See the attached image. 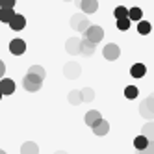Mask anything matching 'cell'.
I'll list each match as a JSON object with an SVG mask.
<instances>
[{
  "label": "cell",
  "mask_w": 154,
  "mask_h": 154,
  "mask_svg": "<svg viewBox=\"0 0 154 154\" xmlns=\"http://www.w3.org/2000/svg\"><path fill=\"white\" fill-rule=\"evenodd\" d=\"M23 85H24V89L30 91V93H35L41 89V85H43V78H39L37 74L34 72H26V76L23 78Z\"/></svg>",
  "instance_id": "cell-1"
},
{
  "label": "cell",
  "mask_w": 154,
  "mask_h": 154,
  "mask_svg": "<svg viewBox=\"0 0 154 154\" xmlns=\"http://www.w3.org/2000/svg\"><path fill=\"white\" fill-rule=\"evenodd\" d=\"M84 37L97 45V43H100L104 39V30L100 26H97V24H89L85 28V32H84Z\"/></svg>",
  "instance_id": "cell-2"
},
{
  "label": "cell",
  "mask_w": 154,
  "mask_h": 154,
  "mask_svg": "<svg viewBox=\"0 0 154 154\" xmlns=\"http://www.w3.org/2000/svg\"><path fill=\"white\" fill-rule=\"evenodd\" d=\"M139 113H141V117H145L149 121L154 119V97L152 95L139 104Z\"/></svg>",
  "instance_id": "cell-3"
},
{
  "label": "cell",
  "mask_w": 154,
  "mask_h": 154,
  "mask_svg": "<svg viewBox=\"0 0 154 154\" xmlns=\"http://www.w3.org/2000/svg\"><path fill=\"white\" fill-rule=\"evenodd\" d=\"M91 23L87 20V17H85V13H76V15H72L71 17V26L74 28V30H78V32H85V28L89 26Z\"/></svg>",
  "instance_id": "cell-4"
},
{
  "label": "cell",
  "mask_w": 154,
  "mask_h": 154,
  "mask_svg": "<svg viewBox=\"0 0 154 154\" xmlns=\"http://www.w3.org/2000/svg\"><path fill=\"white\" fill-rule=\"evenodd\" d=\"M9 52H11L13 56H23V54L26 52V43H24V39L15 37V39L9 41Z\"/></svg>",
  "instance_id": "cell-5"
},
{
  "label": "cell",
  "mask_w": 154,
  "mask_h": 154,
  "mask_svg": "<svg viewBox=\"0 0 154 154\" xmlns=\"http://www.w3.org/2000/svg\"><path fill=\"white\" fill-rule=\"evenodd\" d=\"M80 72H82V69H80V65L76 63V61H71V63H67V65L63 67V74L67 76V78H71V80L78 78Z\"/></svg>",
  "instance_id": "cell-6"
},
{
  "label": "cell",
  "mask_w": 154,
  "mask_h": 154,
  "mask_svg": "<svg viewBox=\"0 0 154 154\" xmlns=\"http://www.w3.org/2000/svg\"><path fill=\"white\" fill-rule=\"evenodd\" d=\"M95 48H97V45H95V43H91L89 39H85V37L80 39V54H82V56H85V58L93 56Z\"/></svg>",
  "instance_id": "cell-7"
},
{
  "label": "cell",
  "mask_w": 154,
  "mask_h": 154,
  "mask_svg": "<svg viewBox=\"0 0 154 154\" xmlns=\"http://www.w3.org/2000/svg\"><path fill=\"white\" fill-rule=\"evenodd\" d=\"M102 54H104V58H106V60L113 61V60H117V58L121 56V48H119L117 45H113V43H109V45H106V47H104Z\"/></svg>",
  "instance_id": "cell-8"
},
{
  "label": "cell",
  "mask_w": 154,
  "mask_h": 154,
  "mask_svg": "<svg viewBox=\"0 0 154 154\" xmlns=\"http://www.w3.org/2000/svg\"><path fill=\"white\" fill-rule=\"evenodd\" d=\"M8 24H9V28H11V30H15V32H20V30H24V26H26V19H24V15H19V13H15Z\"/></svg>",
  "instance_id": "cell-9"
},
{
  "label": "cell",
  "mask_w": 154,
  "mask_h": 154,
  "mask_svg": "<svg viewBox=\"0 0 154 154\" xmlns=\"http://www.w3.org/2000/svg\"><path fill=\"white\" fill-rule=\"evenodd\" d=\"M15 91V82L11 78H0V93L2 95H11Z\"/></svg>",
  "instance_id": "cell-10"
},
{
  "label": "cell",
  "mask_w": 154,
  "mask_h": 154,
  "mask_svg": "<svg viewBox=\"0 0 154 154\" xmlns=\"http://www.w3.org/2000/svg\"><path fill=\"white\" fill-rule=\"evenodd\" d=\"M78 8L82 9V13H95L98 9V2L97 0H80Z\"/></svg>",
  "instance_id": "cell-11"
},
{
  "label": "cell",
  "mask_w": 154,
  "mask_h": 154,
  "mask_svg": "<svg viewBox=\"0 0 154 154\" xmlns=\"http://www.w3.org/2000/svg\"><path fill=\"white\" fill-rule=\"evenodd\" d=\"M91 128L95 132V136H106L108 132H109V123H108V121H104V119H100V121H97Z\"/></svg>",
  "instance_id": "cell-12"
},
{
  "label": "cell",
  "mask_w": 154,
  "mask_h": 154,
  "mask_svg": "<svg viewBox=\"0 0 154 154\" xmlns=\"http://www.w3.org/2000/svg\"><path fill=\"white\" fill-rule=\"evenodd\" d=\"M65 50L69 54H80V39L78 37H69L65 43Z\"/></svg>",
  "instance_id": "cell-13"
},
{
  "label": "cell",
  "mask_w": 154,
  "mask_h": 154,
  "mask_svg": "<svg viewBox=\"0 0 154 154\" xmlns=\"http://www.w3.org/2000/svg\"><path fill=\"white\" fill-rule=\"evenodd\" d=\"M20 154H39L37 143H34V141H26V143H23V147H20Z\"/></svg>",
  "instance_id": "cell-14"
},
{
  "label": "cell",
  "mask_w": 154,
  "mask_h": 154,
  "mask_svg": "<svg viewBox=\"0 0 154 154\" xmlns=\"http://www.w3.org/2000/svg\"><path fill=\"white\" fill-rule=\"evenodd\" d=\"M130 74L134 76V78H143V76L147 74V67L143 63H134L132 69H130Z\"/></svg>",
  "instance_id": "cell-15"
},
{
  "label": "cell",
  "mask_w": 154,
  "mask_h": 154,
  "mask_svg": "<svg viewBox=\"0 0 154 154\" xmlns=\"http://www.w3.org/2000/svg\"><path fill=\"white\" fill-rule=\"evenodd\" d=\"M100 119H102L100 112H98V109H91V112L85 113V125H87V126H93L97 121H100Z\"/></svg>",
  "instance_id": "cell-16"
},
{
  "label": "cell",
  "mask_w": 154,
  "mask_h": 154,
  "mask_svg": "<svg viewBox=\"0 0 154 154\" xmlns=\"http://www.w3.org/2000/svg\"><path fill=\"white\" fill-rule=\"evenodd\" d=\"M13 15H15L13 8H0V20H2V23H9Z\"/></svg>",
  "instance_id": "cell-17"
},
{
  "label": "cell",
  "mask_w": 154,
  "mask_h": 154,
  "mask_svg": "<svg viewBox=\"0 0 154 154\" xmlns=\"http://www.w3.org/2000/svg\"><path fill=\"white\" fill-rule=\"evenodd\" d=\"M141 134L145 136L149 141H154V123H152V121H150V123H147L145 126L141 128Z\"/></svg>",
  "instance_id": "cell-18"
},
{
  "label": "cell",
  "mask_w": 154,
  "mask_h": 154,
  "mask_svg": "<svg viewBox=\"0 0 154 154\" xmlns=\"http://www.w3.org/2000/svg\"><path fill=\"white\" fill-rule=\"evenodd\" d=\"M80 95H82V102H91L93 98H95V91L91 89V87H85V89H82Z\"/></svg>",
  "instance_id": "cell-19"
},
{
  "label": "cell",
  "mask_w": 154,
  "mask_h": 154,
  "mask_svg": "<svg viewBox=\"0 0 154 154\" xmlns=\"http://www.w3.org/2000/svg\"><path fill=\"white\" fill-rule=\"evenodd\" d=\"M67 98H69V102H71L72 106H78V104L82 102V95H80V91H76V89H74V91H71Z\"/></svg>",
  "instance_id": "cell-20"
},
{
  "label": "cell",
  "mask_w": 154,
  "mask_h": 154,
  "mask_svg": "<svg viewBox=\"0 0 154 154\" xmlns=\"http://www.w3.org/2000/svg\"><path fill=\"white\" fill-rule=\"evenodd\" d=\"M147 145H149V139H147L145 136H143V134H141V136H137V137L134 139V147H136V150H139V149H145Z\"/></svg>",
  "instance_id": "cell-21"
},
{
  "label": "cell",
  "mask_w": 154,
  "mask_h": 154,
  "mask_svg": "<svg viewBox=\"0 0 154 154\" xmlns=\"http://www.w3.org/2000/svg\"><path fill=\"white\" fill-rule=\"evenodd\" d=\"M137 32H139L141 35H147V34H150V23H147V20H141V19H139Z\"/></svg>",
  "instance_id": "cell-22"
},
{
  "label": "cell",
  "mask_w": 154,
  "mask_h": 154,
  "mask_svg": "<svg viewBox=\"0 0 154 154\" xmlns=\"http://www.w3.org/2000/svg\"><path fill=\"white\" fill-rule=\"evenodd\" d=\"M28 72H34V74H37L39 78H43L45 80V76H47V72H45V69L41 67V65H32V67L28 69Z\"/></svg>",
  "instance_id": "cell-23"
},
{
  "label": "cell",
  "mask_w": 154,
  "mask_h": 154,
  "mask_svg": "<svg viewBox=\"0 0 154 154\" xmlns=\"http://www.w3.org/2000/svg\"><path fill=\"white\" fill-rule=\"evenodd\" d=\"M117 28H119L121 32L128 30V28H130V19H128V17H121V19H117Z\"/></svg>",
  "instance_id": "cell-24"
},
{
  "label": "cell",
  "mask_w": 154,
  "mask_h": 154,
  "mask_svg": "<svg viewBox=\"0 0 154 154\" xmlns=\"http://www.w3.org/2000/svg\"><path fill=\"white\" fill-rule=\"evenodd\" d=\"M125 97L128 98V100L136 98V97H137V87H136V85H128L126 89H125Z\"/></svg>",
  "instance_id": "cell-25"
},
{
  "label": "cell",
  "mask_w": 154,
  "mask_h": 154,
  "mask_svg": "<svg viewBox=\"0 0 154 154\" xmlns=\"http://www.w3.org/2000/svg\"><path fill=\"white\" fill-rule=\"evenodd\" d=\"M128 19L130 20H139L141 19V9L139 8H130L128 9Z\"/></svg>",
  "instance_id": "cell-26"
},
{
  "label": "cell",
  "mask_w": 154,
  "mask_h": 154,
  "mask_svg": "<svg viewBox=\"0 0 154 154\" xmlns=\"http://www.w3.org/2000/svg\"><path fill=\"white\" fill-rule=\"evenodd\" d=\"M113 15H115V19L128 17V8H125V6H117V8H115V11H113Z\"/></svg>",
  "instance_id": "cell-27"
},
{
  "label": "cell",
  "mask_w": 154,
  "mask_h": 154,
  "mask_svg": "<svg viewBox=\"0 0 154 154\" xmlns=\"http://www.w3.org/2000/svg\"><path fill=\"white\" fill-rule=\"evenodd\" d=\"M136 154H154V141H149V145L145 149L136 150Z\"/></svg>",
  "instance_id": "cell-28"
},
{
  "label": "cell",
  "mask_w": 154,
  "mask_h": 154,
  "mask_svg": "<svg viewBox=\"0 0 154 154\" xmlns=\"http://www.w3.org/2000/svg\"><path fill=\"white\" fill-rule=\"evenodd\" d=\"M17 0H0V8H15Z\"/></svg>",
  "instance_id": "cell-29"
},
{
  "label": "cell",
  "mask_w": 154,
  "mask_h": 154,
  "mask_svg": "<svg viewBox=\"0 0 154 154\" xmlns=\"http://www.w3.org/2000/svg\"><path fill=\"white\" fill-rule=\"evenodd\" d=\"M4 72H6V65H4V61L0 60V78L4 76Z\"/></svg>",
  "instance_id": "cell-30"
},
{
  "label": "cell",
  "mask_w": 154,
  "mask_h": 154,
  "mask_svg": "<svg viewBox=\"0 0 154 154\" xmlns=\"http://www.w3.org/2000/svg\"><path fill=\"white\" fill-rule=\"evenodd\" d=\"M54 154H67L65 150H58V152H54Z\"/></svg>",
  "instance_id": "cell-31"
},
{
  "label": "cell",
  "mask_w": 154,
  "mask_h": 154,
  "mask_svg": "<svg viewBox=\"0 0 154 154\" xmlns=\"http://www.w3.org/2000/svg\"><path fill=\"white\" fill-rule=\"evenodd\" d=\"M0 154H6V150H2V149H0Z\"/></svg>",
  "instance_id": "cell-32"
},
{
  "label": "cell",
  "mask_w": 154,
  "mask_h": 154,
  "mask_svg": "<svg viewBox=\"0 0 154 154\" xmlns=\"http://www.w3.org/2000/svg\"><path fill=\"white\" fill-rule=\"evenodd\" d=\"M0 100H2V93H0Z\"/></svg>",
  "instance_id": "cell-33"
},
{
  "label": "cell",
  "mask_w": 154,
  "mask_h": 154,
  "mask_svg": "<svg viewBox=\"0 0 154 154\" xmlns=\"http://www.w3.org/2000/svg\"><path fill=\"white\" fill-rule=\"evenodd\" d=\"M65 2H71V0H65Z\"/></svg>",
  "instance_id": "cell-34"
},
{
  "label": "cell",
  "mask_w": 154,
  "mask_h": 154,
  "mask_svg": "<svg viewBox=\"0 0 154 154\" xmlns=\"http://www.w3.org/2000/svg\"><path fill=\"white\" fill-rule=\"evenodd\" d=\"M152 97H154V93H152Z\"/></svg>",
  "instance_id": "cell-35"
}]
</instances>
